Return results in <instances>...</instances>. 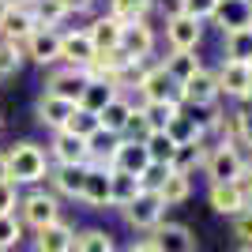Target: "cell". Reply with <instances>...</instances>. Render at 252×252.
Masks as SVG:
<instances>
[{
	"mask_svg": "<svg viewBox=\"0 0 252 252\" xmlns=\"http://www.w3.org/2000/svg\"><path fill=\"white\" fill-rule=\"evenodd\" d=\"M4 166H8V181L19 189V185H38V181H45L49 158H45V151L38 147V143L23 139V143H15L11 151H4Z\"/></svg>",
	"mask_w": 252,
	"mask_h": 252,
	"instance_id": "obj_1",
	"label": "cell"
},
{
	"mask_svg": "<svg viewBox=\"0 0 252 252\" xmlns=\"http://www.w3.org/2000/svg\"><path fill=\"white\" fill-rule=\"evenodd\" d=\"M19 222L23 226H31V230H42V226H53V222H61V203L53 192H42L34 189L27 196H19Z\"/></svg>",
	"mask_w": 252,
	"mask_h": 252,
	"instance_id": "obj_2",
	"label": "cell"
},
{
	"mask_svg": "<svg viewBox=\"0 0 252 252\" xmlns=\"http://www.w3.org/2000/svg\"><path fill=\"white\" fill-rule=\"evenodd\" d=\"M203 169H207V181L211 185H233V181H241L245 177V162L241 155L222 139L219 147H211L207 158H203Z\"/></svg>",
	"mask_w": 252,
	"mask_h": 252,
	"instance_id": "obj_3",
	"label": "cell"
},
{
	"mask_svg": "<svg viewBox=\"0 0 252 252\" xmlns=\"http://www.w3.org/2000/svg\"><path fill=\"white\" fill-rule=\"evenodd\" d=\"M136 91H139V98H143V102H177V105H181V87L169 79V72L162 68V64L143 68Z\"/></svg>",
	"mask_w": 252,
	"mask_h": 252,
	"instance_id": "obj_4",
	"label": "cell"
},
{
	"mask_svg": "<svg viewBox=\"0 0 252 252\" xmlns=\"http://www.w3.org/2000/svg\"><path fill=\"white\" fill-rule=\"evenodd\" d=\"M121 211H125L128 226H136V230H155L158 222H162V215H166V203L158 200V192L143 189L136 200L128 203V207H121Z\"/></svg>",
	"mask_w": 252,
	"mask_h": 252,
	"instance_id": "obj_5",
	"label": "cell"
},
{
	"mask_svg": "<svg viewBox=\"0 0 252 252\" xmlns=\"http://www.w3.org/2000/svg\"><path fill=\"white\" fill-rule=\"evenodd\" d=\"M117 49L125 53L132 64H143V61H147L151 49H155V31L147 27V19L125 23V27H121V42H117Z\"/></svg>",
	"mask_w": 252,
	"mask_h": 252,
	"instance_id": "obj_6",
	"label": "cell"
},
{
	"mask_svg": "<svg viewBox=\"0 0 252 252\" xmlns=\"http://www.w3.org/2000/svg\"><path fill=\"white\" fill-rule=\"evenodd\" d=\"M219 79V94H230L237 102L252 98V64H241V61H222V68L215 72Z\"/></svg>",
	"mask_w": 252,
	"mask_h": 252,
	"instance_id": "obj_7",
	"label": "cell"
},
{
	"mask_svg": "<svg viewBox=\"0 0 252 252\" xmlns=\"http://www.w3.org/2000/svg\"><path fill=\"white\" fill-rule=\"evenodd\" d=\"M23 61L34 64H57L61 61V31H49V27H38V31L19 45Z\"/></svg>",
	"mask_w": 252,
	"mask_h": 252,
	"instance_id": "obj_8",
	"label": "cell"
},
{
	"mask_svg": "<svg viewBox=\"0 0 252 252\" xmlns=\"http://www.w3.org/2000/svg\"><path fill=\"white\" fill-rule=\"evenodd\" d=\"M87 83H91V79H87V72H79V68H57V72H49V79H45V94H57V98H64V102L79 105Z\"/></svg>",
	"mask_w": 252,
	"mask_h": 252,
	"instance_id": "obj_9",
	"label": "cell"
},
{
	"mask_svg": "<svg viewBox=\"0 0 252 252\" xmlns=\"http://www.w3.org/2000/svg\"><path fill=\"white\" fill-rule=\"evenodd\" d=\"M203 38V23L189 19V15H173V19H166V42L173 53H192L196 45H200Z\"/></svg>",
	"mask_w": 252,
	"mask_h": 252,
	"instance_id": "obj_10",
	"label": "cell"
},
{
	"mask_svg": "<svg viewBox=\"0 0 252 252\" xmlns=\"http://www.w3.org/2000/svg\"><path fill=\"white\" fill-rule=\"evenodd\" d=\"M219 102V79L215 72L200 68V72L181 83V105H215Z\"/></svg>",
	"mask_w": 252,
	"mask_h": 252,
	"instance_id": "obj_11",
	"label": "cell"
},
{
	"mask_svg": "<svg viewBox=\"0 0 252 252\" xmlns=\"http://www.w3.org/2000/svg\"><path fill=\"white\" fill-rule=\"evenodd\" d=\"M158 252H196V237H192L189 226L181 222H158L155 237H147Z\"/></svg>",
	"mask_w": 252,
	"mask_h": 252,
	"instance_id": "obj_12",
	"label": "cell"
},
{
	"mask_svg": "<svg viewBox=\"0 0 252 252\" xmlns=\"http://www.w3.org/2000/svg\"><path fill=\"white\" fill-rule=\"evenodd\" d=\"M49 158L57 166H87V139L72 136V132H53V143H49Z\"/></svg>",
	"mask_w": 252,
	"mask_h": 252,
	"instance_id": "obj_13",
	"label": "cell"
},
{
	"mask_svg": "<svg viewBox=\"0 0 252 252\" xmlns=\"http://www.w3.org/2000/svg\"><path fill=\"white\" fill-rule=\"evenodd\" d=\"M61 61H64V68H79V72L94 61V45L87 38V31H64L61 34Z\"/></svg>",
	"mask_w": 252,
	"mask_h": 252,
	"instance_id": "obj_14",
	"label": "cell"
},
{
	"mask_svg": "<svg viewBox=\"0 0 252 252\" xmlns=\"http://www.w3.org/2000/svg\"><path fill=\"white\" fill-rule=\"evenodd\" d=\"M245 189H249V181H233V185H211L207 189V203L211 211H219V215H237V211H245Z\"/></svg>",
	"mask_w": 252,
	"mask_h": 252,
	"instance_id": "obj_15",
	"label": "cell"
},
{
	"mask_svg": "<svg viewBox=\"0 0 252 252\" xmlns=\"http://www.w3.org/2000/svg\"><path fill=\"white\" fill-rule=\"evenodd\" d=\"M211 19L222 27V34L245 31V27H252V0H219Z\"/></svg>",
	"mask_w": 252,
	"mask_h": 252,
	"instance_id": "obj_16",
	"label": "cell"
},
{
	"mask_svg": "<svg viewBox=\"0 0 252 252\" xmlns=\"http://www.w3.org/2000/svg\"><path fill=\"white\" fill-rule=\"evenodd\" d=\"M72 245H75V230L68 222H53V226L34 230V252H72Z\"/></svg>",
	"mask_w": 252,
	"mask_h": 252,
	"instance_id": "obj_17",
	"label": "cell"
},
{
	"mask_svg": "<svg viewBox=\"0 0 252 252\" xmlns=\"http://www.w3.org/2000/svg\"><path fill=\"white\" fill-rule=\"evenodd\" d=\"M34 31H38V27H34L31 11L23 8V4H19V8H8V11H4V19H0V42L23 45Z\"/></svg>",
	"mask_w": 252,
	"mask_h": 252,
	"instance_id": "obj_18",
	"label": "cell"
},
{
	"mask_svg": "<svg viewBox=\"0 0 252 252\" xmlns=\"http://www.w3.org/2000/svg\"><path fill=\"white\" fill-rule=\"evenodd\" d=\"M79 200H83L87 207H94V211L113 207V203H109V169L87 166V177H83V192H79Z\"/></svg>",
	"mask_w": 252,
	"mask_h": 252,
	"instance_id": "obj_19",
	"label": "cell"
},
{
	"mask_svg": "<svg viewBox=\"0 0 252 252\" xmlns=\"http://www.w3.org/2000/svg\"><path fill=\"white\" fill-rule=\"evenodd\" d=\"M147 166H151L147 147H143V143H128V139H121V143H117V151H113V166H109V169L139 177V173H143Z\"/></svg>",
	"mask_w": 252,
	"mask_h": 252,
	"instance_id": "obj_20",
	"label": "cell"
},
{
	"mask_svg": "<svg viewBox=\"0 0 252 252\" xmlns=\"http://www.w3.org/2000/svg\"><path fill=\"white\" fill-rule=\"evenodd\" d=\"M128 117H132V102L117 94L113 102H105L102 109H98V128H102V132H109V136H121V132H125V125H128Z\"/></svg>",
	"mask_w": 252,
	"mask_h": 252,
	"instance_id": "obj_21",
	"label": "cell"
},
{
	"mask_svg": "<svg viewBox=\"0 0 252 252\" xmlns=\"http://www.w3.org/2000/svg\"><path fill=\"white\" fill-rule=\"evenodd\" d=\"M121 27H125V23H117L113 15H98V19L87 27V38H91V45H94V53L117 49V42H121Z\"/></svg>",
	"mask_w": 252,
	"mask_h": 252,
	"instance_id": "obj_22",
	"label": "cell"
},
{
	"mask_svg": "<svg viewBox=\"0 0 252 252\" xmlns=\"http://www.w3.org/2000/svg\"><path fill=\"white\" fill-rule=\"evenodd\" d=\"M72 109H75L72 102H64V98H57V94H42L38 98V121H42L45 128H53V132H61V128L68 125Z\"/></svg>",
	"mask_w": 252,
	"mask_h": 252,
	"instance_id": "obj_23",
	"label": "cell"
},
{
	"mask_svg": "<svg viewBox=\"0 0 252 252\" xmlns=\"http://www.w3.org/2000/svg\"><path fill=\"white\" fill-rule=\"evenodd\" d=\"M45 177L53 181V189L61 192V196L79 200V192H83V177H87V166H53Z\"/></svg>",
	"mask_w": 252,
	"mask_h": 252,
	"instance_id": "obj_24",
	"label": "cell"
},
{
	"mask_svg": "<svg viewBox=\"0 0 252 252\" xmlns=\"http://www.w3.org/2000/svg\"><path fill=\"white\" fill-rule=\"evenodd\" d=\"M155 192H158V200L166 203V207H177V203H185V200L192 196V177H189V173H177V169H169L166 181H162Z\"/></svg>",
	"mask_w": 252,
	"mask_h": 252,
	"instance_id": "obj_25",
	"label": "cell"
},
{
	"mask_svg": "<svg viewBox=\"0 0 252 252\" xmlns=\"http://www.w3.org/2000/svg\"><path fill=\"white\" fill-rule=\"evenodd\" d=\"M139 192H143L139 177H132V173H117V169H109V203H113V207H128V203L136 200Z\"/></svg>",
	"mask_w": 252,
	"mask_h": 252,
	"instance_id": "obj_26",
	"label": "cell"
},
{
	"mask_svg": "<svg viewBox=\"0 0 252 252\" xmlns=\"http://www.w3.org/2000/svg\"><path fill=\"white\" fill-rule=\"evenodd\" d=\"M23 8L31 11L34 27H49V31H57V23L68 15V8L61 0H23Z\"/></svg>",
	"mask_w": 252,
	"mask_h": 252,
	"instance_id": "obj_27",
	"label": "cell"
},
{
	"mask_svg": "<svg viewBox=\"0 0 252 252\" xmlns=\"http://www.w3.org/2000/svg\"><path fill=\"white\" fill-rule=\"evenodd\" d=\"M162 68H166L169 72V79H173V83H185V79H192V75L200 72L203 64H200V57H196V49L192 53H169L166 61H162Z\"/></svg>",
	"mask_w": 252,
	"mask_h": 252,
	"instance_id": "obj_28",
	"label": "cell"
},
{
	"mask_svg": "<svg viewBox=\"0 0 252 252\" xmlns=\"http://www.w3.org/2000/svg\"><path fill=\"white\" fill-rule=\"evenodd\" d=\"M207 151H211V147H203V139H196V143H177V151H173V162H169V169H177V173H192L196 166H203Z\"/></svg>",
	"mask_w": 252,
	"mask_h": 252,
	"instance_id": "obj_29",
	"label": "cell"
},
{
	"mask_svg": "<svg viewBox=\"0 0 252 252\" xmlns=\"http://www.w3.org/2000/svg\"><path fill=\"white\" fill-rule=\"evenodd\" d=\"M121 94L113 83H102V79H91L87 83V91H83V98H79V109H87V113H94L98 117V109H102L105 102H113V98Z\"/></svg>",
	"mask_w": 252,
	"mask_h": 252,
	"instance_id": "obj_30",
	"label": "cell"
},
{
	"mask_svg": "<svg viewBox=\"0 0 252 252\" xmlns=\"http://www.w3.org/2000/svg\"><path fill=\"white\" fill-rule=\"evenodd\" d=\"M139 109H143V117H147L151 132H162V128H166L169 121L181 113L177 102H139Z\"/></svg>",
	"mask_w": 252,
	"mask_h": 252,
	"instance_id": "obj_31",
	"label": "cell"
},
{
	"mask_svg": "<svg viewBox=\"0 0 252 252\" xmlns=\"http://www.w3.org/2000/svg\"><path fill=\"white\" fill-rule=\"evenodd\" d=\"M226 61L252 64V27H245V31H230V34H226Z\"/></svg>",
	"mask_w": 252,
	"mask_h": 252,
	"instance_id": "obj_32",
	"label": "cell"
},
{
	"mask_svg": "<svg viewBox=\"0 0 252 252\" xmlns=\"http://www.w3.org/2000/svg\"><path fill=\"white\" fill-rule=\"evenodd\" d=\"M143 147H147V158L155 162V166H169V162H173V151H177V143H173L166 132H151V136L143 139Z\"/></svg>",
	"mask_w": 252,
	"mask_h": 252,
	"instance_id": "obj_33",
	"label": "cell"
},
{
	"mask_svg": "<svg viewBox=\"0 0 252 252\" xmlns=\"http://www.w3.org/2000/svg\"><path fill=\"white\" fill-rule=\"evenodd\" d=\"M151 11V0H109V15L117 23H139L147 19Z\"/></svg>",
	"mask_w": 252,
	"mask_h": 252,
	"instance_id": "obj_34",
	"label": "cell"
},
{
	"mask_svg": "<svg viewBox=\"0 0 252 252\" xmlns=\"http://www.w3.org/2000/svg\"><path fill=\"white\" fill-rule=\"evenodd\" d=\"M72 252H117L113 249V233H105V230H83V233H75Z\"/></svg>",
	"mask_w": 252,
	"mask_h": 252,
	"instance_id": "obj_35",
	"label": "cell"
},
{
	"mask_svg": "<svg viewBox=\"0 0 252 252\" xmlns=\"http://www.w3.org/2000/svg\"><path fill=\"white\" fill-rule=\"evenodd\" d=\"M162 132H166V136L173 139V143H196V139H203L200 132H196V125H192L189 117H185V105H181V113L173 117V121H169V125L162 128Z\"/></svg>",
	"mask_w": 252,
	"mask_h": 252,
	"instance_id": "obj_36",
	"label": "cell"
},
{
	"mask_svg": "<svg viewBox=\"0 0 252 252\" xmlns=\"http://www.w3.org/2000/svg\"><path fill=\"white\" fill-rule=\"evenodd\" d=\"M64 132H72V136H79V139H91V136L98 132V117L75 105L72 117H68V125H64Z\"/></svg>",
	"mask_w": 252,
	"mask_h": 252,
	"instance_id": "obj_37",
	"label": "cell"
},
{
	"mask_svg": "<svg viewBox=\"0 0 252 252\" xmlns=\"http://www.w3.org/2000/svg\"><path fill=\"white\" fill-rule=\"evenodd\" d=\"M147 136H151L147 117H143V109H139V105H132V117H128V125H125V132H121V139H128V143H143Z\"/></svg>",
	"mask_w": 252,
	"mask_h": 252,
	"instance_id": "obj_38",
	"label": "cell"
},
{
	"mask_svg": "<svg viewBox=\"0 0 252 252\" xmlns=\"http://www.w3.org/2000/svg\"><path fill=\"white\" fill-rule=\"evenodd\" d=\"M19 241H23V222L15 215H0V249L11 252Z\"/></svg>",
	"mask_w": 252,
	"mask_h": 252,
	"instance_id": "obj_39",
	"label": "cell"
},
{
	"mask_svg": "<svg viewBox=\"0 0 252 252\" xmlns=\"http://www.w3.org/2000/svg\"><path fill=\"white\" fill-rule=\"evenodd\" d=\"M19 68H23V53H19V45L0 42V79H11V75H19Z\"/></svg>",
	"mask_w": 252,
	"mask_h": 252,
	"instance_id": "obj_40",
	"label": "cell"
},
{
	"mask_svg": "<svg viewBox=\"0 0 252 252\" xmlns=\"http://www.w3.org/2000/svg\"><path fill=\"white\" fill-rule=\"evenodd\" d=\"M215 4L219 0H185V15L196 23H207L211 15H215Z\"/></svg>",
	"mask_w": 252,
	"mask_h": 252,
	"instance_id": "obj_41",
	"label": "cell"
},
{
	"mask_svg": "<svg viewBox=\"0 0 252 252\" xmlns=\"http://www.w3.org/2000/svg\"><path fill=\"white\" fill-rule=\"evenodd\" d=\"M233 237H237L241 245H252V211L249 207L233 215Z\"/></svg>",
	"mask_w": 252,
	"mask_h": 252,
	"instance_id": "obj_42",
	"label": "cell"
},
{
	"mask_svg": "<svg viewBox=\"0 0 252 252\" xmlns=\"http://www.w3.org/2000/svg\"><path fill=\"white\" fill-rule=\"evenodd\" d=\"M19 207V189L11 181H0V215H15Z\"/></svg>",
	"mask_w": 252,
	"mask_h": 252,
	"instance_id": "obj_43",
	"label": "cell"
},
{
	"mask_svg": "<svg viewBox=\"0 0 252 252\" xmlns=\"http://www.w3.org/2000/svg\"><path fill=\"white\" fill-rule=\"evenodd\" d=\"M151 4H158V11H162L166 19H173V15H185V0H151Z\"/></svg>",
	"mask_w": 252,
	"mask_h": 252,
	"instance_id": "obj_44",
	"label": "cell"
},
{
	"mask_svg": "<svg viewBox=\"0 0 252 252\" xmlns=\"http://www.w3.org/2000/svg\"><path fill=\"white\" fill-rule=\"evenodd\" d=\"M128 252H158V249H155V245H151V241H136V245H132V249H128Z\"/></svg>",
	"mask_w": 252,
	"mask_h": 252,
	"instance_id": "obj_45",
	"label": "cell"
},
{
	"mask_svg": "<svg viewBox=\"0 0 252 252\" xmlns=\"http://www.w3.org/2000/svg\"><path fill=\"white\" fill-rule=\"evenodd\" d=\"M0 181H8V166H4V151H0Z\"/></svg>",
	"mask_w": 252,
	"mask_h": 252,
	"instance_id": "obj_46",
	"label": "cell"
},
{
	"mask_svg": "<svg viewBox=\"0 0 252 252\" xmlns=\"http://www.w3.org/2000/svg\"><path fill=\"white\" fill-rule=\"evenodd\" d=\"M245 207L252 211V185H249V189H245Z\"/></svg>",
	"mask_w": 252,
	"mask_h": 252,
	"instance_id": "obj_47",
	"label": "cell"
},
{
	"mask_svg": "<svg viewBox=\"0 0 252 252\" xmlns=\"http://www.w3.org/2000/svg\"><path fill=\"white\" fill-rule=\"evenodd\" d=\"M4 4H8V8H19V4H23V0H4Z\"/></svg>",
	"mask_w": 252,
	"mask_h": 252,
	"instance_id": "obj_48",
	"label": "cell"
},
{
	"mask_svg": "<svg viewBox=\"0 0 252 252\" xmlns=\"http://www.w3.org/2000/svg\"><path fill=\"white\" fill-rule=\"evenodd\" d=\"M4 11H8V4H4V0H0V19H4Z\"/></svg>",
	"mask_w": 252,
	"mask_h": 252,
	"instance_id": "obj_49",
	"label": "cell"
},
{
	"mask_svg": "<svg viewBox=\"0 0 252 252\" xmlns=\"http://www.w3.org/2000/svg\"><path fill=\"white\" fill-rule=\"evenodd\" d=\"M237 252H252V245H241V249H237Z\"/></svg>",
	"mask_w": 252,
	"mask_h": 252,
	"instance_id": "obj_50",
	"label": "cell"
},
{
	"mask_svg": "<svg viewBox=\"0 0 252 252\" xmlns=\"http://www.w3.org/2000/svg\"><path fill=\"white\" fill-rule=\"evenodd\" d=\"M0 125H4V121H0Z\"/></svg>",
	"mask_w": 252,
	"mask_h": 252,
	"instance_id": "obj_51",
	"label": "cell"
}]
</instances>
